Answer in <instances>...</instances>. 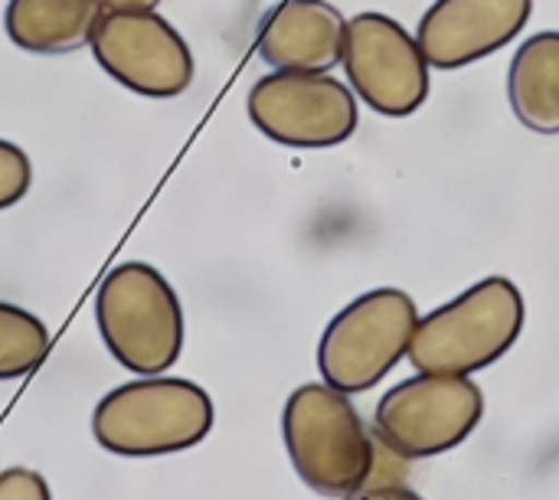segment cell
Instances as JSON below:
<instances>
[{
	"instance_id": "6da1fadb",
	"label": "cell",
	"mask_w": 559,
	"mask_h": 500,
	"mask_svg": "<svg viewBox=\"0 0 559 500\" xmlns=\"http://www.w3.org/2000/svg\"><path fill=\"white\" fill-rule=\"evenodd\" d=\"M524 321L527 305L521 288L504 275H488L419 318L406 357L419 373L472 377L518 344Z\"/></svg>"
},
{
	"instance_id": "7a4b0ae2",
	"label": "cell",
	"mask_w": 559,
	"mask_h": 500,
	"mask_svg": "<svg viewBox=\"0 0 559 500\" xmlns=\"http://www.w3.org/2000/svg\"><path fill=\"white\" fill-rule=\"evenodd\" d=\"M216 422L210 393L180 377H141L108 396L92 413L95 442L118 459H160L197 449Z\"/></svg>"
},
{
	"instance_id": "3957f363",
	"label": "cell",
	"mask_w": 559,
	"mask_h": 500,
	"mask_svg": "<svg viewBox=\"0 0 559 500\" xmlns=\"http://www.w3.org/2000/svg\"><path fill=\"white\" fill-rule=\"evenodd\" d=\"M282 439L295 475L321 498H347L367 488L377 439L350 396L328 383L298 386L282 409Z\"/></svg>"
},
{
	"instance_id": "277c9868",
	"label": "cell",
	"mask_w": 559,
	"mask_h": 500,
	"mask_svg": "<svg viewBox=\"0 0 559 500\" xmlns=\"http://www.w3.org/2000/svg\"><path fill=\"white\" fill-rule=\"evenodd\" d=\"M95 321L108 354L138 377H160L183 354L180 298L147 262H121L102 278Z\"/></svg>"
},
{
	"instance_id": "5b68a950",
	"label": "cell",
	"mask_w": 559,
	"mask_h": 500,
	"mask_svg": "<svg viewBox=\"0 0 559 500\" xmlns=\"http://www.w3.org/2000/svg\"><path fill=\"white\" fill-rule=\"evenodd\" d=\"M419 324L416 298L403 288H373L344 305L318 341V370L328 386L360 396L406 354Z\"/></svg>"
},
{
	"instance_id": "8992f818",
	"label": "cell",
	"mask_w": 559,
	"mask_h": 500,
	"mask_svg": "<svg viewBox=\"0 0 559 500\" xmlns=\"http://www.w3.org/2000/svg\"><path fill=\"white\" fill-rule=\"evenodd\" d=\"M485 419V393L472 377L419 373L386 390L373 413V436L403 462L459 449Z\"/></svg>"
},
{
	"instance_id": "52a82bcc",
	"label": "cell",
	"mask_w": 559,
	"mask_h": 500,
	"mask_svg": "<svg viewBox=\"0 0 559 500\" xmlns=\"http://www.w3.org/2000/svg\"><path fill=\"white\" fill-rule=\"evenodd\" d=\"M249 121L282 147H337L354 138L360 108L354 88L331 72H278L262 75L246 98Z\"/></svg>"
},
{
	"instance_id": "ba28073f",
	"label": "cell",
	"mask_w": 559,
	"mask_h": 500,
	"mask_svg": "<svg viewBox=\"0 0 559 500\" xmlns=\"http://www.w3.org/2000/svg\"><path fill=\"white\" fill-rule=\"evenodd\" d=\"M88 46L95 62L115 82L147 98H177L193 85L197 75L187 39L151 7L102 10Z\"/></svg>"
},
{
	"instance_id": "9c48e42d",
	"label": "cell",
	"mask_w": 559,
	"mask_h": 500,
	"mask_svg": "<svg viewBox=\"0 0 559 500\" xmlns=\"http://www.w3.org/2000/svg\"><path fill=\"white\" fill-rule=\"evenodd\" d=\"M347 82L360 102L383 118H409L429 102V59L400 20L364 10L347 23L344 59Z\"/></svg>"
},
{
	"instance_id": "30bf717a",
	"label": "cell",
	"mask_w": 559,
	"mask_h": 500,
	"mask_svg": "<svg viewBox=\"0 0 559 500\" xmlns=\"http://www.w3.org/2000/svg\"><path fill=\"white\" fill-rule=\"evenodd\" d=\"M534 13V0H436L416 26V39L432 69L475 66L518 39Z\"/></svg>"
},
{
	"instance_id": "8fae6325",
	"label": "cell",
	"mask_w": 559,
	"mask_h": 500,
	"mask_svg": "<svg viewBox=\"0 0 559 500\" xmlns=\"http://www.w3.org/2000/svg\"><path fill=\"white\" fill-rule=\"evenodd\" d=\"M347 20L328 0H278L259 23V59L278 72H331L344 59Z\"/></svg>"
},
{
	"instance_id": "7c38bea8",
	"label": "cell",
	"mask_w": 559,
	"mask_h": 500,
	"mask_svg": "<svg viewBox=\"0 0 559 500\" xmlns=\"http://www.w3.org/2000/svg\"><path fill=\"white\" fill-rule=\"evenodd\" d=\"M98 13V0H7L3 29L23 52L66 56L88 46Z\"/></svg>"
},
{
	"instance_id": "4fadbf2b",
	"label": "cell",
	"mask_w": 559,
	"mask_h": 500,
	"mask_svg": "<svg viewBox=\"0 0 559 500\" xmlns=\"http://www.w3.org/2000/svg\"><path fill=\"white\" fill-rule=\"evenodd\" d=\"M508 102L534 134H559V29L527 36L508 66Z\"/></svg>"
},
{
	"instance_id": "5bb4252c",
	"label": "cell",
	"mask_w": 559,
	"mask_h": 500,
	"mask_svg": "<svg viewBox=\"0 0 559 500\" xmlns=\"http://www.w3.org/2000/svg\"><path fill=\"white\" fill-rule=\"evenodd\" d=\"M49 354L46 324L10 301H0V380L29 377Z\"/></svg>"
},
{
	"instance_id": "9a60e30c",
	"label": "cell",
	"mask_w": 559,
	"mask_h": 500,
	"mask_svg": "<svg viewBox=\"0 0 559 500\" xmlns=\"http://www.w3.org/2000/svg\"><path fill=\"white\" fill-rule=\"evenodd\" d=\"M33 183V164L23 147L0 138V210L16 206Z\"/></svg>"
},
{
	"instance_id": "2e32d148",
	"label": "cell",
	"mask_w": 559,
	"mask_h": 500,
	"mask_svg": "<svg viewBox=\"0 0 559 500\" xmlns=\"http://www.w3.org/2000/svg\"><path fill=\"white\" fill-rule=\"evenodd\" d=\"M0 500H52V491L39 472L16 465L0 472Z\"/></svg>"
},
{
	"instance_id": "e0dca14e",
	"label": "cell",
	"mask_w": 559,
	"mask_h": 500,
	"mask_svg": "<svg viewBox=\"0 0 559 500\" xmlns=\"http://www.w3.org/2000/svg\"><path fill=\"white\" fill-rule=\"evenodd\" d=\"M341 500H426L423 495H416L413 488L406 485H370V488H360L354 495Z\"/></svg>"
},
{
	"instance_id": "ac0fdd59",
	"label": "cell",
	"mask_w": 559,
	"mask_h": 500,
	"mask_svg": "<svg viewBox=\"0 0 559 500\" xmlns=\"http://www.w3.org/2000/svg\"><path fill=\"white\" fill-rule=\"evenodd\" d=\"M160 0H98L102 10H131V7H157Z\"/></svg>"
}]
</instances>
